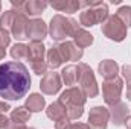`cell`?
<instances>
[{
  "label": "cell",
  "mask_w": 131,
  "mask_h": 129,
  "mask_svg": "<svg viewBox=\"0 0 131 129\" xmlns=\"http://www.w3.org/2000/svg\"><path fill=\"white\" fill-rule=\"evenodd\" d=\"M3 129H28V126H25V125H21V123H15V122H12V120H8L6 126Z\"/></svg>",
  "instance_id": "obj_32"
},
{
  "label": "cell",
  "mask_w": 131,
  "mask_h": 129,
  "mask_svg": "<svg viewBox=\"0 0 131 129\" xmlns=\"http://www.w3.org/2000/svg\"><path fill=\"white\" fill-rule=\"evenodd\" d=\"M0 47H2V46H0Z\"/></svg>",
  "instance_id": "obj_39"
},
{
  "label": "cell",
  "mask_w": 131,
  "mask_h": 129,
  "mask_svg": "<svg viewBox=\"0 0 131 129\" xmlns=\"http://www.w3.org/2000/svg\"><path fill=\"white\" fill-rule=\"evenodd\" d=\"M61 74L60 73H55V71H50V73H46L40 82V90L44 93V94H49V96H53L57 94L60 90H61Z\"/></svg>",
  "instance_id": "obj_9"
},
{
  "label": "cell",
  "mask_w": 131,
  "mask_h": 129,
  "mask_svg": "<svg viewBox=\"0 0 131 129\" xmlns=\"http://www.w3.org/2000/svg\"><path fill=\"white\" fill-rule=\"evenodd\" d=\"M29 119H31V112L25 106H18V108L12 109V112L9 115V120H12L15 123H21V125H25L26 122H29Z\"/></svg>",
  "instance_id": "obj_23"
},
{
  "label": "cell",
  "mask_w": 131,
  "mask_h": 129,
  "mask_svg": "<svg viewBox=\"0 0 131 129\" xmlns=\"http://www.w3.org/2000/svg\"><path fill=\"white\" fill-rule=\"evenodd\" d=\"M79 65V70H81V76H79V90L84 93L85 97H96L99 94V87L98 82H96V78H95V73L93 70L89 67L87 64L81 62Z\"/></svg>",
  "instance_id": "obj_4"
},
{
  "label": "cell",
  "mask_w": 131,
  "mask_h": 129,
  "mask_svg": "<svg viewBox=\"0 0 131 129\" xmlns=\"http://www.w3.org/2000/svg\"><path fill=\"white\" fill-rule=\"evenodd\" d=\"M101 32L104 36H107L111 41L121 43L127 38V26L116 17V15H108V18L102 23Z\"/></svg>",
  "instance_id": "obj_5"
},
{
  "label": "cell",
  "mask_w": 131,
  "mask_h": 129,
  "mask_svg": "<svg viewBox=\"0 0 131 129\" xmlns=\"http://www.w3.org/2000/svg\"><path fill=\"white\" fill-rule=\"evenodd\" d=\"M44 55H46V46L41 41H31V44L28 46V61H31V64L38 61H46Z\"/></svg>",
  "instance_id": "obj_16"
},
{
  "label": "cell",
  "mask_w": 131,
  "mask_h": 129,
  "mask_svg": "<svg viewBox=\"0 0 131 129\" xmlns=\"http://www.w3.org/2000/svg\"><path fill=\"white\" fill-rule=\"evenodd\" d=\"M70 129H90L87 123H72Z\"/></svg>",
  "instance_id": "obj_33"
},
{
  "label": "cell",
  "mask_w": 131,
  "mask_h": 129,
  "mask_svg": "<svg viewBox=\"0 0 131 129\" xmlns=\"http://www.w3.org/2000/svg\"><path fill=\"white\" fill-rule=\"evenodd\" d=\"M98 73L104 78V81H111L114 78H117L119 73V65L113 59H104L98 65Z\"/></svg>",
  "instance_id": "obj_14"
},
{
  "label": "cell",
  "mask_w": 131,
  "mask_h": 129,
  "mask_svg": "<svg viewBox=\"0 0 131 129\" xmlns=\"http://www.w3.org/2000/svg\"><path fill=\"white\" fill-rule=\"evenodd\" d=\"M28 129H34V128H28Z\"/></svg>",
  "instance_id": "obj_38"
},
{
  "label": "cell",
  "mask_w": 131,
  "mask_h": 129,
  "mask_svg": "<svg viewBox=\"0 0 131 129\" xmlns=\"http://www.w3.org/2000/svg\"><path fill=\"white\" fill-rule=\"evenodd\" d=\"M78 28H81V24H78L75 18H67L61 14H57L50 20L49 35L53 41H63L66 36H73Z\"/></svg>",
  "instance_id": "obj_3"
},
{
  "label": "cell",
  "mask_w": 131,
  "mask_h": 129,
  "mask_svg": "<svg viewBox=\"0 0 131 129\" xmlns=\"http://www.w3.org/2000/svg\"><path fill=\"white\" fill-rule=\"evenodd\" d=\"M66 108L67 106H84L87 102V97L84 96V93L78 88V87H70L61 93V96L58 99Z\"/></svg>",
  "instance_id": "obj_8"
},
{
  "label": "cell",
  "mask_w": 131,
  "mask_h": 129,
  "mask_svg": "<svg viewBox=\"0 0 131 129\" xmlns=\"http://www.w3.org/2000/svg\"><path fill=\"white\" fill-rule=\"evenodd\" d=\"M70 126H72V123H70L69 117H63L55 122V129H70Z\"/></svg>",
  "instance_id": "obj_30"
},
{
  "label": "cell",
  "mask_w": 131,
  "mask_h": 129,
  "mask_svg": "<svg viewBox=\"0 0 131 129\" xmlns=\"http://www.w3.org/2000/svg\"><path fill=\"white\" fill-rule=\"evenodd\" d=\"M122 76L127 79V82H131V64L122 65Z\"/></svg>",
  "instance_id": "obj_31"
},
{
  "label": "cell",
  "mask_w": 131,
  "mask_h": 129,
  "mask_svg": "<svg viewBox=\"0 0 131 129\" xmlns=\"http://www.w3.org/2000/svg\"><path fill=\"white\" fill-rule=\"evenodd\" d=\"M50 6L58 11V12H67V14H73L81 8V3L78 0H55L50 3Z\"/></svg>",
  "instance_id": "obj_17"
},
{
  "label": "cell",
  "mask_w": 131,
  "mask_h": 129,
  "mask_svg": "<svg viewBox=\"0 0 131 129\" xmlns=\"http://www.w3.org/2000/svg\"><path fill=\"white\" fill-rule=\"evenodd\" d=\"M108 111H110V120H111V123H113L114 126H122V125H125V120L130 117V115H128L130 109H128L127 103H124V102H119V103L110 106Z\"/></svg>",
  "instance_id": "obj_13"
},
{
  "label": "cell",
  "mask_w": 131,
  "mask_h": 129,
  "mask_svg": "<svg viewBox=\"0 0 131 129\" xmlns=\"http://www.w3.org/2000/svg\"><path fill=\"white\" fill-rule=\"evenodd\" d=\"M127 97H128V100H131V82L127 85Z\"/></svg>",
  "instance_id": "obj_34"
},
{
  "label": "cell",
  "mask_w": 131,
  "mask_h": 129,
  "mask_svg": "<svg viewBox=\"0 0 131 129\" xmlns=\"http://www.w3.org/2000/svg\"><path fill=\"white\" fill-rule=\"evenodd\" d=\"M31 88V76L28 67L11 61L0 64V97L6 100H20Z\"/></svg>",
  "instance_id": "obj_1"
},
{
  "label": "cell",
  "mask_w": 131,
  "mask_h": 129,
  "mask_svg": "<svg viewBox=\"0 0 131 129\" xmlns=\"http://www.w3.org/2000/svg\"><path fill=\"white\" fill-rule=\"evenodd\" d=\"M0 12H2V3H0Z\"/></svg>",
  "instance_id": "obj_37"
},
{
  "label": "cell",
  "mask_w": 131,
  "mask_h": 129,
  "mask_svg": "<svg viewBox=\"0 0 131 129\" xmlns=\"http://www.w3.org/2000/svg\"><path fill=\"white\" fill-rule=\"evenodd\" d=\"M46 115H47L50 120H53V122H57V120H60V119H63V117H67L66 106L60 102V100H57V102H53V103H50V105L47 106Z\"/></svg>",
  "instance_id": "obj_20"
},
{
  "label": "cell",
  "mask_w": 131,
  "mask_h": 129,
  "mask_svg": "<svg viewBox=\"0 0 131 129\" xmlns=\"http://www.w3.org/2000/svg\"><path fill=\"white\" fill-rule=\"evenodd\" d=\"M125 126H127V129H131V117H128L125 120Z\"/></svg>",
  "instance_id": "obj_36"
},
{
  "label": "cell",
  "mask_w": 131,
  "mask_h": 129,
  "mask_svg": "<svg viewBox=\"0 0 131 129\" xmlns=\"http://www.w3.org/2000/svg\"><path fill=\"white\" fill-rule=\"evenodd\" d=\"M11 32L9 31H5V29H0V46L3 47V49H6L8 46H9V43H11Z\"/></svg>",
  "instance_id": "obj_29"
},
{
  "label": "cell",
  "mask_w": 131,
  "mask_h": 129,
  "mask_svg": "<svg viewBox=\"0 0 131 129\" xmlns=\"http://www.w3.org/2000/svg\"><path fill=\"white\" fill-rule=\"evenodd\" d=\"M81 8H85L79 15V24L92 28L98 23H104L108 18V5L104 2H79Z\"/></svg>",
  "instance_id": "obj_2"
},
{
  "label": "cell",
  "mask_w": 131,
  "mask_h": 129,
  "mask_svg": "<svg viewBox=\"0 0 131 129\" xmlns=\"http://www.w3.org/2000/svg\"><path fill=\"white\" fill-rule=\"evenodd\" d=\"M47 33H49V28H47V24L41 18L29 20L28 32H26L28 40H31V41H41L43 43V40L47 36Z\"/></svg>",
  "instance_id": "obj_10"
},
{
  "label": "cell",
  "mask_w": 131,
  "mask_h": 129,
  "mask_svg": "<svg viewBox=\"0 0 131 129\" xmlns=\"http://www.w3.org/2000/svg\"><path fill=\"white\" fill-rule=\"evenodd\" d=\"M63 62H64V59H63V56H61L58 47H57V46H52V47L47 50V65H49L52 70H55V68L61 67Z\"/></svg>",
  "instance_id": "obj_22"
},
{
  "label": "cell",
  "mask_w": 131,
  "mask_h": 129,
  "mask_svg": "<svg viewBox=\"0 0 131 129\" xmlns=\"http://www.w3.org/2000/svg\"><path fill=\"white\" fill-rule=\"evenodd\" d=\"M116 17L127 26V28H130L131 26V6H121L119 9H117V12H116Z\"/></svg>",
  "instance_id": "obj_26"
},
{
  "label": "cell",
  "mask_w": 131,
  "mask_h": 129,
  "mask_svg": "<svg viewBox=\"0 0 131 129\" xmlns=\"http://www.w3.org/2000/svg\"><path fill=\"white\" fill-rule=\"evenodd\" d=\"M47 2H41V0H29V2H25V14L26 15H32L37 17L40 15L46 8H47Z\"/></svg>",
  "instance_id": "obj_21"
},
{
  "label": "cell",
  "mask_w": 131,
  "mask_h": 129,
  "mask_svg": "<svg viewBox=\"0 0 131 129\" xmlns=\"http://www.w3.org/2000/svg\"><path fill=\"white\" fill-rule=\"evenodd\" d=\"M44 106H46V100L38 93L29 94V97L26 99V103H25V108L29 112H40L41 109H44Z\"/></svg>",
  "instance_id": "obj_18"
},
{
  "label": "cell",
  "mask_w": 131,
  "mask_h": 129,
  "mask_svg": "<svg viewBox=\"0 0 131 129\" xmlns=\"http://www.w3.org/2000/svg\"><path fill=\"white\" fill-rule=\"evenodd\" d=\"M11 56L18 62V61H25L28 59V46L23 43H17L11 47Z\"/></svg>",
  "instance_id": "obj_24"
},
{
  "label": "cell",
  "mask_w": 131,
  "mask_h": 129,
  "mask_svg": "<svg viewBox=\"0 0 131 129\" xmlns=\"http://www.w3.org/2000/svg\"><path fill=\"white\" fill-rule=\"evenodd\" d=\"M14 20H15V11L9 9V11H5L0 17V29H5V31H9L12 29V24H14Z\"/></svg>",
  "instance_id": "obj_25"
},
{
  "label": "cell",
  "mask_w": 131,
  "mask_h": 129,
  "mask_svg": "<svg viewBox=\"0 0 131 129\" xmlns=\"http://www.w3.org/2000/svg\"><path fill=\"white\" fill-rule=\"evenodd\" d=\"M110 122V111L105 106H93L89 112V126L90 129H107Z\"/></svg>",
  "instance_id": "obj_7"
},
{
  "label": "cell",
  "mask_w": 131,
  "mask_h": 129,
  "mask_svg": "<svg viewBox=\"0 0 131 129\" xmlns=\"http://www.w3.org/2000/svg\"><path fill=\"white\" fill-rule=\"evenodd\" d=\"M57 47H58L64 62L66 61H79L82 58V55H84L82 49H79L73 41H64V43L58 44Z\"/></svg>",
  "instance_id": "obj_12"
},
{
  "label": "cell",
  "mask_w": 131,
  "mask_h": 129,
  "mask_svg": "<svg viewBox=\"0 0 131 129\" xmlns=\"http://www.w3.org/2000/svg\"><path fill=\"white\" fill-rule=\"evenodd\" d=\"M79 76H81L79 65H75V64L66 65L63 68V71H61V81L66 85H69V88L79 82Z\"/></svg>",
  "instance_id": "obj_15"
},
{
  "label": "cell",
  "mask_w": 131,
  "mask_h": 129,
  "mask_svg": "<svg viewBox=\"0 0 131 129\" xmlns=\"http://www.w3.org/2000/svg\"><path fill=\"white\" fill-rule=\"evenodd\" d=\"M9 109H11L9 103H6V102L0 100V129L5 128V126H6V123H8V120H9V119H6V115H5V112H8Z\"/></svg>",
  "instance_id": "obj_27"
},
{
  "label": "cell",
  "mask_w": 131,
  "mask_h": 129,
  "mask_svg": "<svg viewBox=\"0 0 131 129\" xmlns=\"http://www.w3.org/2000/svg\"><path fill=\"white\" fill-rule=\"evenodd\" d=\"M28 23H29V18L25 12H17L15 11V20H14V24H12V29H11V35L18 40V41H23V40H28L26 32H28Z\"/></svg>",
  "instance_id": "obj_11"
},
{
  "label": "cell",
  "mask_w": 131,
  "mask_h": 129,
  "mask_svg": "<svg viewBox=\"0 0 131 129\" xmlns=\"http://www.w3.org/2000/svg\"><path fill=\"white\" fill-rule=\"evenodd\" d=\"M47 61H38V62H34L31 64V68H32V71L35 74H38V76H41V74H46L47 73Z\"/></svg>",
  "instance_id": "obj_28"
},
{
  "label": "cell",
  "mask_w": 131,
  "mask_h": 129,
  "mask_svg": "<svg viewBox=\"0 0 131 129\" xmlns=\"http://www.w3.org/2000/svg\"><path fill=\"white\" fill-rule=\"evenodd\" d=\"M72 38H73V43L79 49H85V47H89V46L93 44V35L90 32H87L85 29H82V28H78Z\"/></svg>",
  "instance_id": "obj_19"
},
{
  "label": "cell",
  "mask_w": 131,
  "mask_h": 129,
  "mask_svg": "<svg viewBox=\"0 0 131 129\" xmlns=\"http://www.w3.org/2000/svg\"><path fill=\"white\" fill-rule=\"evenodd\" d=\"M5 56H6V50H5L3 47H0V61H2Z\"/></svg>",
  "instance_id": "obj_35"
},
{
  "label": "cell",
  "mask_w": 131,
  "mask_h": 129,
  "mask_svg": "<svg viewBox=\"0 0 131 129\" xmlns=\"http://www.w3.org/2000/svg\"><path fill=\"white\" fill-rule=\"evenodd\" d=\"M122 90H124V81L121 78H114L111 81H104V84H102L104 102L110 106L119 103L121 96H122Z\"/></svg>",
  "instance_id": "obj_6"
}]
</instances>
